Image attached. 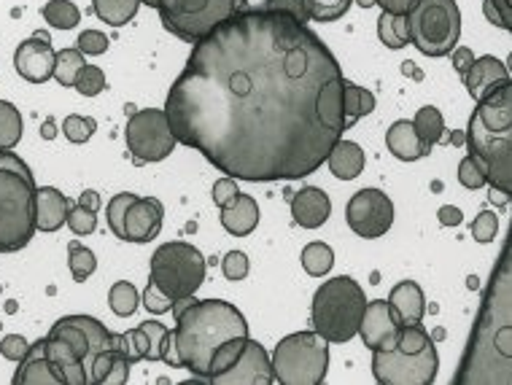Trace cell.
<instances>
[{"instance_id": "obj_55", "label": "cell", "mask_w": 512, "mask_h": 385, "mask_svg": "<svg viewBox=\"0 0 512 385\" xmlns=\"http://www.w3.org/2000/svg\"><path fill=\"white\" fill-rule=\"evenodd\" d=\"M453 68L459 70L461 76L467 73L469 68H472V62H475V54H472V49H467V46H459V49H453Z\"/></svg>"}, {"instance_id": "obj_63", "label": "cell", "mask_w": 512, "mask_h": 385, "mask_svg": "<svg viewBox=\"0 0 512 385\" xmlns=\"http://www.w3.org/2000/svg\"><path fill=\"white\" fill-rule=\"evenodd\" d=\"M354 3H359L362 9H372L375 6V0H354Z\"/></svg>"}, {"instance_id": "obj_25", "label": "cell", "mask_w": 512, "mask_h": 385, "mask_svg": "<svg viewBox=\"0 0 512 385\" xmlns=\"http://www.w3.org/2000/svg\"><path fill=\"white\" fill-rule=\"evenodd\" d=\"M256 224H259V205H256L251 194H238L227 208H221V227L227 229L230 235H251Z\"/></svg>"}, {"instance_id": "obj_27", "label": "cell", "mask_w": 512, "mask_h": 385, "mask_svg": "<svg viewBox=\"0 0 512 385\" xmlns=\"http://www.w3.org/2000/svg\"><path fill=\"white\" fill-rule=\"evenodd\" d=\"M327 165L332 170V175L340 178V181H354L364 170V149L359 143H354V140L340 138L332 146V151H329Z\"/></svg>"}, {"instance_id": "obj_38", "label": "cell", "mask_w": 512, "mask_h": 385, "mask_svg": "<svg viewBox=\"0 0 512 385\" xmlns=\"http://www.w3.org/2000/svg\"><path fill=\"white\" fill-rule=\"evenodd\" d=\"M302 3L313 22H335L354 6V0H302Z\"/></svg>"}, {"instance_id": "obj_5", "label": "cell", "mask_w": 512, "mask_h": 385, "mask_svg": "<svg viewBox=\"0 0 512 385\" xmlns=\"http://www.w3.org/2000/svg\"><path fill=\"white\" fill-rule=\"evenodd\" d=\"M437 369L440 356L421 324L402 326L397 348L372 350V375L380 385H429Z\"/></svg>"}, {"instance_id": "obj_46", "label": "cell", "mask_w": 512, "mask_h": 385, "mask_svg": "<svg viewBox=\"0 0 512 385\" xmlns=\"http://www.w3.org/2000/svg\"><path fill=\"white\" fill-rule=\"evenodd\" d=\"M499 232V216L494 210H480L477 219L472 221V237L477 243H491Z\"/></svg>"}, {"instance_id": "obj_47", "label": "cell", "mask_w": 512, "mask_h": 385, "mask_svg": "<svg viewBox=\"0 0 512 385\" xmlns=\"http://www.w3.org/2000/svg\"><path fill=\"white\" fill-rule=\"evenodd\" d=\"M143 307L154 315H162V313H170V307H173V299L165 294V291L159 289L157 283H149L146 291H143Z\"/></svg>"}, {"instance_id": "obj_51", "label": "cell", "mask_w": 512, "mask_h": 385, "mask_svg": "<svg viewBox=\"0 0 512 385\" xmlns=\"http://www.w3.org/2000/svg\"><path fill=\"white\" fill-rule=\"evenodd\" d=\"M265 9L283 11V14H289V17H294L297 22H302V25H308L310 22L308 11H305V3H302V0H265Z\"/></svg>"}, {"instance_id": "obj_17", "label": "cell", "mask_w": 512, "mask_h": 385, "mask_svg": "<svg viewBox=\"0 0 512 385\" xmlns=\"http://www.w3.org/2000/svg\"><path fill=\"white\" fill-rule=\"evenodd\" d=\"M54 60H57V52L52 49V41L46 33L27 38L14 52V68L30 84H46L54 79Z\"/></svg>"}, {"instance_id": "obj_35", "label": "cell", "mask_w": 512, "mask_h": 385, "mask_svg": "<svg viewBox=\"0 0 512 385\" xmlns=\"http://www.w3.org/2000/svg\"><path fill=\"white\" fill-rule=\"evenodd\" d=\"M246 342L248 337H232V340L221 342L219 348H216V353H213L211 359V369H208V380H211L213 375H221V372H227V369L235 364V361L243 356V350H246Z\"/></svg>"}, {"instance_id": "obj_15", "label": "cell", "mask_w": 512, "mask_h": 385, "mask_svg": "<svg viewBox=\"0 0 512 385\" xmlns=\"http://www.w3.org/2000/svg\"><path fill=\"white\" fill-rule=\"evenodd\" d=\"M402 324H399L394 307L386 299H372L364 307L362 324H359V337L370 350H391L397 348Z\"/></svg>"}, {"instance_id": "obj_2", "label": "cell", "mask_w": 512, "mask_h": 385, "mask_svg": "<svg viewBox=\"0 0 512 385\" xmlns=\"http://www.w3.org/2000/svg\"><path fill=\"white\" fill-rule=\"evenodd\" d=\"M456 385H512V248L504 243Z\"/></svg>"}, {"instance_id": "obj_36", "label": "cell", "mask_w": 512, "mask_h": 385, "mask_svg": "<svg viewBox=\"0 0 512 385\" xmlns=\"http://www.w3.org/2000/svg\"><path fill=\"white\" fill-rule=\"evenodd\" d=\"M68 267H71L73 280H76V283H84L92 272L98 270V259H95V254L89 251L87 245H81L79 240H73V243L68 245Z\"/></svg>"}, {"instance_id": "obj_53", "label": "cell", "mask_w": 512, "mask_h": 385, "mask_svg": "<svg viewBox=\"0 0 512 385\" xmlns=\"http://www.w3.org/2000/svg\"><path fill=\"white\" fill-rule=\"evenodd\" d=\"M130 367H133V364L127 361V356H124L122 350L116 348L114 364H111V369H108L103 385H124L127 383V377H130Z\"/></svg>"}, {"instance_id": "obj_7", "label": "cell", "mask_w": 512, "mask_h": 385, "mask_svg": "<svg viewBox=\"0 0 512 385\" xmlns=\"http://www.w3.org/2000/svg\"><path fill=\"white\" fill-rule=\"evenodd\" d=\"M36 235L33 175L0 170V254L22 251Z\"/></svg>"}, {"instance_id": "obj_4", "label": "cell", "mask_w": 512, "mask_h": 385, "mask_svg": "<svg viewBox=\"0 0 512 385\" xmlns=\"http://www.w3.org/2000/svg\"><path fill=\"white\" fill-rule=\"evenodd\" d=\"M469 154L486 165L488 184L512 192V84H502L477 100V108L464 132Z\"/></svg>"}, {"instance_id": "obj_50", "label": "cell", "mask_w": 512, "mask_h": 385, "mask_svg": "<svg viewBox=\"0 0 512 385\" xmlns=\"http://www.w3.org/2000/svg\"><path fill=\"white\" fill-rule=\"evenodd\" d=\"M221 272L227 280H243L248 275V256L243 251H230L221 262Z\"/></svg>"}, {"instance_id": "obj_52", "label": "cell", "mask_w": 512, "mask_h": 385, "mask_svg": "<svg viewBox=\"0 0 512 385\" xmlns=\"http://www.w3.org/2000/svg\"><path fill=\"white\" fill-rule=\"evenodd\" d=\"M238 181L235 178H230V175H224L221 181H216L213 184V202L219 205V208H227L235 197H238Z\"/></svg>"}, {"instance_id": "obj_19", "label": "cell", "mask_w": 512, "mask_h": 385, "mask_svg": "<svg viewBox=\"0 0 512 385\" xmlns=\"http://www.w3.org/2000/svg\"><path fill=\"white\" fill-rule=\"evenodd\" d=\"M14 385H62V377L54 367V361L49 359L46 350V337L30 345L27 356L19 361L17 375H14Z\"/></svg>"}, {"instance_id": "obj_54", "label": "cell", "mask_w": 512, "mask_h": 385, "mask_svg": "<svg viewBox=\"0 0 512 385\" xmlns=\"http://www.w3.org/2000/svg\"><path fill=\"white\" fill-rule=\"evenodd\" d=\"M437 219H440L442 227H459L461 221H464V213H461V208H456V205H442V208L437 210Z\"/></svg>"}, {"instance_id": "obj_61", "label": "cell", "mask_w": 512, "mask_h": 385, "mask_svg": "<svg viewBox=\"0 0 512 385\" xmlns=\"http://www.w3.org/2000/svg\"><path fill=\"white\" fill-rule=\"evenodd\" d=\"M488 197H491V202H496V205H507V202H510V194L502 192V189H494V186H491V194H488Z\"/></svg>"}, {"instance_id": "obj_18", "label": "cell", "mask_w": 512, "mask_h": 385, "mask_svg": "<svg viewBox=\"0 0 512 385\" xmlns=\"http://www.w3.org/2000/svg\"><path fill=\"white\" fill-rule=\"evenodd\" d=\"M165 208L154 197H135L124 216V240L127 243H151L162 232Z\"/></svg>"}, {"instance_id": "obj_6", "label": "cell", "mask_w": 512, "mask_h": 385, "mask_svg": "<svg viewBox=\"0 0 512 385\" xmlns=\"http://www.w3.org/2000/svg\"><path fill=\"white\" fill-rule=\"evenodd\" d=\"M364 297L362 286L354 278H332L324 286H318L313 305H310V324L313 332H318L327 342H348L359 334L362 324Z\"/></svg>"}, {"instance_id": "obj_16", "label": "cell", "mask_w": 512, "mask_h": 385, "mask_svg": "<svg viewBox=\"0 0 512 385\" xmlns=\"http://www.w3.org/2000/svg\"><path fill=\"white\" fill-rule=\"evenodd\" d=\"M273 380V364H270L267 350L262 348V342L251 337H248L243 356L227 372L211 377V383L216 385H270Z\"/></svg>"}, {"instance_id": "obj_14", "label": "cell", "mask_w": 512, "mask_h": 385, "mask_svg": "<svg viewBox=\"0 0 512 385\" xmlns=\"http://www.w3.org/2000/svg\"><path fill=\"white\" fill-rule=\"evenodd\" d=\"M345 221L364 240H378L394 224V202L389 200V194L380 192V189H359L348 200Z\"/></svg>"}, {"instance_id": "obj_24", "label": "cell", "mask_w": 512, "mask_h": 385, "mask_svg": "<svg viewBox=\"0 0 512 385\" xmlns=\"http://www.w3.org/2000/svg\"><path fill=\"white\" fill-rule=\"evenodd\" d=\"M389 305L394 307V313H397L399 324L402 326L421 324V321H424L426 297L424 291H421V286L413 283V280H402V283H397V286L391 289Z\"/></svg>"}, {"instance_id": "obj_41", "label": "cell", "mask_w": 512, "mask_h": 385, "mask_svg": "<svg viewBox=\"0 0 512 385\" xmlns=\"http://www.w3.org/2000/svg\"><path fill=\"white\" fill-rule=\"evenodd\" d=\"M459 181L461 186H467V189H483L488 184V175H486V165L475 157V154H467V157L459 162Z\"/></svg>"}, {"instance_id": "obj_43", "label": "cell", "mask_w": 512, "mask_h": 385, "mask_svg": "<svg viewBox=\"0 0 512 385\" xmlns=\"http://www.w3.org/2000/svg\"><path fill=\"white\" fill-rule=\"evenodd\" d=\"M135 197H138V194L122 192V194H116L114 200L108 202V208H106L108 227H111V232H114L119 240H124V216H127V208L133 205Z\"/></svg>"}, {"instance_id": "obj_60", "label": "cell", "mask_w": 512, "mask_h": 385, "mask_svg": "<svg viewBox=\"0 0 512 385\" xmlns=\"http://www.w3.org/2000/svg\"><path fill=\"white\" fill-rule=\"evenodd\" d=\"M483 9H486L488 22H494V25H499V27H502V30H504L502 17H499V11H496V6H494V3H491V0H486V3H483Z\"/></svg>"}, {"instance_id": "obj_45", "label": "cell", "mask_w": 512, "mask_h": 385, "mask_svg": "<svg viewBox=\"0 0 512 385\" xmlns=\"http://www.w3.org/2000/svg\"><path fill=\"white\" fill-rule=\"evenodd\" d=\"M95 216H98L95 210L84 208V205L76 202V205H71V210H68V219H65V224L71 227L73 235H79V237L92 235V232L98 229V219H95Z\"/></svg>"}, {"instance_id": "obj_9", "label": "cell", "mask_w": 512, "mask_h": 385, "mask_svg": "<svg viewBox=\"0 0 512 385\" xmlns=\"http://www.w3.org/2000/svg\"><path fill=\"white\" fill-rule=\"evenodd\" d=\"M273 377L283 385H321L329 369V342L318 332H294L275 345Z\"/></svg>"}, {"instance_id": "obj_31", "label": "cell", "mask_w": 512, "mask_h": 385, "mask_svg": "<svg viewBox=\"0 0 512 385\" xmlns=\"http://www.w3.org/2000/svg\"><path fill=\"white\" fill-rule=\"evenodd\" d=\"M378 35L383 46H389V49H405L410 44L405 14H389V11H383L378 19Z\"/></svg>"}, {"instance_id": "obj_21", "label": "cell", "mask_w": 512, "mask_h": 385, "mask_svg": "<svg viewBox=\"0 0 512 385\" xmlns=\"http://www.w3.org/2000/svg\"><path fill=\"white\" fill-rule=\"evenodd\" d=\"M332 216V200L327 197L324 189L318 186H305L292 197V219L302 229H318L324 227Z\"/></svg>"}, {"instance_id": "obj_20", "label": "cell", "mask_w": 512, "mask_h": 385, "mask_svg": "<svg viewBox=\"0 0 512 385\" xmlns=\"http://www.w3.org/2000/svg\"><path fill=\"white\" fill-rule=\"evenodd\" d=\"M461 79L467 84L469 95L475 100H483L488 92H494L502 84H510V70L502 60H496L494 54H486V57H477Z\"/></svg>"}, {"instance_id": "obj_37", "label": "cell", "mask_w": 512, "mask_h": 385, "mask_svg": "<svg viewBox=\"0 0 512 385\" xmlns=\"http://www.w3.org/2000/svg\"><path fill=\"white\" fill-rule=\"evenodd\" d=\"M108 305L119 318H130V315L138 310V291H135L133 283L127 280H116L111 291H108Z\"/></svg>"}, {"instance_id": "obj_33", "label": "cell", "mask_w": 512, "mask_h": 385, "mask_svg": "<svg viewBox=\"0 0 512 385\" xmlns=\"http://www.w3.org/2000/svg\"><path fill=\"white\" fill-rule=\"evenodd\" d=\"M335 264V251L327 243H310L302 248V267L313 278H324Z\"/></svg>"}, {"instance_id": "obj_32", "label": "cell", "mask_w": 512, "mask_h": 385, "mask_svg": "<svg viewBox=\"0 0 512 385\" xmlns=\"http://www.w3.org/2000/svg\"><path fill=\"white\" fill-rule=\"evenodd\" d=\"M41 14L54 30H73L81 22V11L73 0H49Z\"/></svg>"}, {"instance_id": "obj_29", "label": "cell", "mask_w": 512, "mask_h": 385, "mask_svg": "<svg viewBox=\"0 0 512 385\" xmlns=\"http://www.w3.org/2000/svg\"><path fill=\"white\" fill-rule=\"evenodd\" d=\"M415 132L421 135L424 143L429 146H437V143H445V119H442L440 108H434V105H424L413 119Z\"/></svg>"}, {"instance_id": "obj_49", "label": "cell", "mask_w": 512, "mask_h": 385, "mask_svg": "<svg viewBox=\"0 0 512 385\" xmlns=\"http://www.w3.org/2000/svg\"><path fill=\"white\" fill-rule=\"evenodd\" d=\"M27 350H30V342L22 337V334H6L3 340H0V356L9 361H22L27 356Z\"/></svg>"}, {"instance_id": "obj_13", "label": "cell", "mask_w": 512, "mask_h": 385, "mask_svg": "<svg viewBox=\"0 0 512 385\" xmlns=\"http://www.w3.org/2000/svg\"><path fill=\"white\" fill-rule=\"evenodd\" d=\"M52 337H60L71 345V350L81 359L84 369H89L100 356H108L116 350V334L108 332V326H103L98 318L92 315H65L57 324L52 326Z\"/></svg>"}, {"instance_id": "obj_48", "label": "cell", "mask_w": 512, "mask_h": 385, "mask_svg": "<svg viewBox=\"0 0 512 385\" xmlns=\"http://www.w3.org/2000/svg\"><path fill=\"white\" fill-rule=\"evenodd\" d=\"M76 49L81 54H106L108 52V35L100 30H84L76 41Z\"/></svg>"}, {"instance_id": "obj_64", "label": "cell", "mask_w": 512, "mask_h": 385, "mask_svg": "<svg viewBox=\"0 0 512 385\" xmlns=\"http://www.w3.org/2000/svg\"><path fill=\"white\" fill-rule=\"evenodd\" d=\"M141 3H146V6H151V9L157 6V0H141Z\"/></svg>"}, {"instance_id": "obj_57", "label": "cell", "mask_w": 512, "mask_h": 385, "mask_svg": "<svg viewBox=\"0 0 512 385\" xmlns=\"http://www.w3.org/2000/svg\"><path fill=\"white\" fill-rule=\"evenodd\" d=\"M496 6V11H499V17H502L504 22V30H510L512 27V0H491Z\"/></svg>"}, {"instance_id": "obj_23", "label": "cell", "mask_w": 512, "mask_h": 385, "mask_svg": "<svg viewBox=\"0 0 512 385\" xmlns=\"http://www.w3.org/2000/svg\"><path fill=\"white\" fill-rule=\"evenodd\" d=\"M386 146H389L391 154L397 159H402V162H415V159L426 157V154L432 151V146L424 143L421 135L415 132L410 119H399V122L391 124L389 132H386Z\"/></svg>"}, {"instance_id": "obj_10", "label": "cell", "mask_w": 512, "mask_h": 385, "mask_svg": "<svg viewBox=\"0 0 512 385\" xmlns=\"http://www.w3.org/2000/svg\"><path fill=\"white\" fill-rule=\"evenodd\" d=\"M240 6L243 0H157L154 9L159 11L168 33L186 44H197L200 38L235 17Z\"/></svg>"}, {"instance_id": "obj_42", "label": "cell", "mask_w": 512, "mask_h": 385, "mask_svg": "<svg viewBox=\"0 0 512 385\" xmlns=\"http://www.w3.org/2000/svg\"><path fill=\"white\" fill-rule=\"evenodd\" d=\"M98 130V122L92 116H79L71 114L65 122H62V135L71 140V143H87Z\"/></svg>"}, {"instance_id": "obj_8", "label": "cell", "mask_w": 512, "mask_h": 385, "mask_svg": "<svg viewBox=\"0 0 512 385\" xmlns=\"http://www.w3.org/2000/svg\"><path fill=\"white\" fill-rule=\"evenodd\" d=\"M407 38L426 57H445L461 38V11L456 0H415L405 14Z\"/></svg>"}, {"instance_id": "obj_58", "label": "cell", "mask_w": 512, "mask_h": 385, "mask_svg": "<svg viewBox=\"0 0 512 385\" xmlns=\"http://www.w3.org/2000/svg\"><path fill=\"white\" fill-rule=\"evenodd\" d=\"M79 205H84V208L95 210V213H98V208H100V194H98V192H92V189H87V192H81Z\"/></svg>"}, {"instance_id": "obj_39", "label": "cell", "mask_w": 512, "mask_h": 385, "mask_svg": "<svg viewBox=\"0 0 512 385\" xmlns=\"http://www.w3.org/2000/svg\"><path fill=\"white\" fill-rule=\"evenodd\" d=\"M116 348L122 350L130 364H138V361L149 359V337H146V332H143L141 326L119 334V337H116Z\"/></svg>"}, {"instance_id": "obj_62", "label": "cell", "mask_w": 512, "mask_h": 385, "mask_svg": "<svg viewBox=\"0 0 512 385\" xmlns=\"http://www.w3.org/2000/svg\"><path fill=\"white\" fill-rule=\"evenodd\" d=\"M41 135H44L46 140H52L54 135H57V132H54V124H52V122H46L44 127H41Z\"/></svg>"}, {"instance_id": "obj_11", "label": "cell", "mask_w": 512, "mask_h": 385, "mask_svg": "<svg viewBox=\"0 0 512 385\" xmlns=\"http://www.w3.org/2000/svg\"><path fill=\"white\" fill-rule=\"evenodd\" d=\"M149 275L170 299L195 297L205 283V256L192 243L159 245L151 256Z\"/></svg>"}, {"instance_id": "obj_12", "label": "cell", "mask_w": 512, "mask_h": 385, "mask_svg": "<svg viewBox=\"0 0 512 385\" xmlns=\"http://www.w3.org/2000/svg\"><path fill=\"white\" fill-rule=\"evenodd\" d=\"M124 140H127V149H130V154H133L138 165L162 162V159L173 154L178 143L173 130H170L165 108H143V111H135L127 119Z\"/></svg>"}, {"instance_id": "obj_30", "label": "cell", "mask_w": 512, "mask_h": 385, "mask_svg": "<svg viewBox=\"0 0 512 385\" xmlns=\"http://www.w3.org/2000/svg\"><path fill=\"white\" fill-rule=\"evenodd\" d=\"M22 132H25V124H22L17 105L0 100V149H14L22 140Z\"/></svg>"}, {"instance_id": "obj_3", "label": "cell", "mask_w": 512, "mask_h": 385, "mask_svg": "<svg viewBox=\"0 0 512 385\" xmlns=\"http://www.w3.org/2000/svg\"><path fill=\"white\" fill-rule=\"evenodd\" d=\"M232 337H248V321L238 307L224 299H195L178 315L173 332L181 367L197 377H208L213 353Z\"/></svg>"}, {"instance_id": "obj_28", "label": "cell", "mask_w": 512, "mask_h": 385, "mask_svg": "<svg viewBox=\"0 0 512 385\" xmlns=\"http://www.w3.org/2000/svg\"><path fill=\"white\" fill-rule=\"evenodd\" d=\"M92 6L106 25L124 27L135 19L141 9V0H92Z\"/></svg>"}, {"instance_id": "obj_59", "label": "cell", "mask_w": 512, "mask_h": 385, "mask_svg": "<svg viewBox=\"0 0 512 385\" xmlns=\"http://www.w3.org/2000/svg\"><path fill=\"white\" fill-rule=\"evenodd\" d=\"M375 103H378V100H375V95H372L370 89H362V116L372 114V111H375Z\"/></svg>"}, {"instance_id": "obj_56", "label": "cell", "mask_w": 512, "mask_h": 385, "mask_svg": "<svg viewBox=\"0 0 512 385\" xmlns=\"http://www.w3.org/2000/svg\"><path fill=\"white\" fill-rule=\"evenodd\" d=\"M375 6L389 14H407L415 6V0H375Z\"/></svg>"}, {"instance_id": "obj_34", "label": "cell", "mask_w": 512, "mask_h": 385, "mask_svg": "<svg viewBox=\"0 0 512 385\" xmlns=\"http://www.w3.org/2000/svg\"><path fill=\"white\" fill-rule=\"evenodd\" d=\"M84 65H87V60H84V54L79 49H62V52H57V60H54V79L60 81L62 87H73Z\"/></svg>"}, {"instance_id": "obj_44", "label": "cell", "mask_w": 512, "mask_h": 385, "mask_svg": "<svg viewBox=\"0 0 512 385\" xmlns=\"http://www.w3.org/2000/svg\"><path fill=\"white\" fill-rule=\"evenodd\" d=\"M73 87L79 89L84 97H98L103 89H106V73L98 65H84L81 73L76 76V84Z\"/></svg>"}, {"instance_id": "obj_22", "label": "cell", "mask_w": 512, "mask_h": 385, "mask_svg": "<svg viewBox=\"0 0 512 385\" xmlns=\"http://www.w3.org/2000/svg\"><path fill=\"white\" fill-rule=\"evenodd\" d=\"M73 202L54 186H36V229L41 232H57L68 219Z\"/></svg>"}, {"instance_id": "obj_1", "label": "cell", "mask_w": 512, "mask_h": 385, "mask_svg": "<svg viewBox=\"0 0 512 385\" xmlns=\"http://www.w3.org/2000/svg\"><path fill=\"white\" fill-rule=\"evenodd\" d=\"M165 100L178 143L238 181H300L343 138V70L308 25L240 9L192 44Z\"/></svg>"}, {"instance_id": "obj_26", "label": "cell", "mask_w": 512, "mask_h": 385, "mask_svg": "<svg viewBox=\"0 0 512 385\" xmlns=\"http://www.w3.org/2000/svg\"><path fill=\"white\" fill-rule=\"evenodd\" d=\"M46 350H49V359L54 361V367L60 372L62 385H87V369L81 364V359L71 350V345L60 337L46 334Z\"/></svg>"}, {"instance_id": "obj_40", "label": "cell", "mask_w": 512, "mask_h": 385, "mask_svg": "<svg viewBox=\"0 0 512 385\" xmlns=\"http://www.w3.org/2000/svg\"><path fill=\"white\" fill-rule=\"evenodd\" d=\"M362 119V87L354 81H343V127L351 130Z\"/></svg>"}]
</instances>
